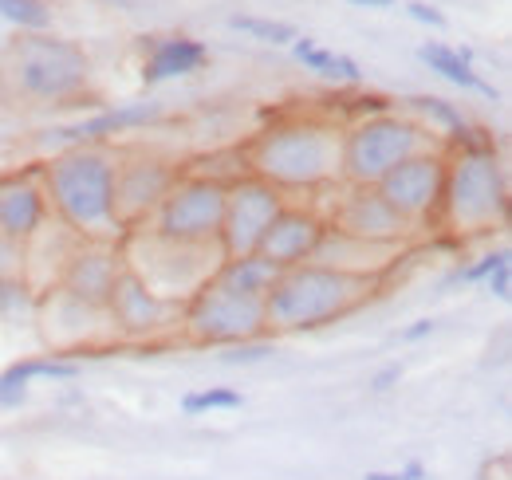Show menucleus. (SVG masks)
<instances>
[{
    "label": "nucleus",
    "mask_w": 512,
    "mask_h": 480,
    "mask_svg": "<svg viewBox=\"0 0 512 480\" xmlns=\"http://www.w3.org/2000/svg\"><path fill=\"white\" fill-rule=\"evenodd\" d=\"M115 174L119 158L103 146H71L67 154L52 158L44 170V197L56 209L79 240H103L111 244L123 237L119 213H115Z\"/></svg>",
    "instance_id": "1"
},
{
    "label": "nucleus",
    "mask_w": 512,
    "mask_h": 480,
    "mask_svg": "<svg viewBox=\"0 0 512 480\" xmlns=\"http://www.w3.org/2000/svg\"><path fill=\"white\" fill-rule=\"evenodd\" d=\"M379 288L375 272H351L335 264H296L284 268L264 296V327L268 331H316L351 315Z\"/></svg>",
    "instance_id": "2"
},
{
    "label": "nucleus",
    "mask_w": 512,
    "mask_h": 480,
    "mask_svg": "<svg viewBox=\"0 0 512 480\" xmlns=\"http://www.w3.org/2000/svg\"><path fill=\"white\" fill-rule=\"evenodd\" d=\"M339 130L316 119H292L264 130L249 146V174L276 189H320L339 178Z\"/></svg>",
    "instance_id": "3"
},
{
    "label": "nucleus",
    "mask_w": 512,
    "mask_h": 480,
    "mask_svg": "<svg viewBox=\"0 0 512 480\" xmlns=\"http://www.w3.org/2000/svg\"><path fill=\"white\" fill-rule=\"evenodd\" d=\"M509 213V185L497 146H469L446 158V185L438 221L453 233H485Z\"/></svg>",
    "instance_id": "4"
},
{
    "label": "nucleus",
    "mask_w": 512,
    "mask_h": 480,
    "mask_svg": "<svg viewBox=\"0 0 512 480\" xmlns=\"http://www.w3.org/2000/svg\"><path fill=\"white\" fill-rule=\"evenodd\" d=\"M4 83L16 99L32 103H71L91 83V60L71 40L32 32L16 40L4 56Z\"/></svg>",
    "instance_id": "5"
},
{
    "label": "nucleus",
    "mask_w": 512,
    "mask_h": 480,
    "mask_svg": "<svg viewBox=\"0 0 512 480\" xmlns=\"http://www.w3.org/2000/svg\"><path fill=\"white\" fill-rule=\"evenodd\" d=\"M426 150H438V142L422 122L383 111L359 119L339 138V178L351 185H379L398 162Z\"/></svg>",
    "instance_id": "6"
},
{
    "label": "nucleus",
    "mask_w": 512,
    "mask_h": 480,
    "mask_svg": "<svg viewBox=\"0 0 512 480\" xmlns=\"http://www.w3.org/2000/svg\"><path fill=\"white\" fill-rule=\"evenodd\" d=\"M119 252L130 272L166 300H190L221 264L217 244H174L150 229L146 233L130 229V244Z\"/></svg>",
    "instance_id": "7"
},
{
    "label": "nucleus",
    "mask_w": 512,
    "mask_h": 480,
    "mask_svg": "<svg viewBox=\"0 0 512 480\" xmlns=\"http://www.w3.org/2000/svg\"><path fill=\"white\" fill-rule=\"evenodd\" d=\"M182 323H186L193 343H205V347L249 343V339H260L268 331L264 327V300L233 292V288L217 284L213 276L182 303Z\"/></svg>",
    "instance_id": "8"
},
{
    "label": "nucleus",
    "mask_w": 512,
    "mask_h": 480,
    "mask_svg": "<svg viewBox=\"0 0 512 480\" xmlns=\"http://www.w3.org/2000/svg\"><path fill=\"white\" fill-rule=\"evenodd\" d=\"M225 189L221 178H178L166 201L154 209L150 233L174 244H217L225 217Z\"/></svg>",
    "instance_id": "9"
},
{
    "label": "nucleus",
    "mask_w": 512,
    "mask_h": 480,
    "mask_svg": "<svg viewBox=\"0 0 512 480\" xmlns=\"http://www.w3.org/2000/svg\"><path fill=\"white\" fill-rule=\"evenodd\" d=\"M284 209V193L268 181L253 178H233L225 189V217H221V233H217V248L225 260L233 256H253L260 248L264 233L272 229V221Z\"/></svg>",
    "instance_id": "10"
},
{
    "label": "nucleus",
    "mask_w": 512,
    "mask_h": 480,
    "mask_svg": "<svg viewBox=\"0 0 512 480\" xmlns=\"http://www.w3.org/2000/svg\"><path fill=\"white\" fill-rule=\"evenodd\" d=\"M442 185H446V154L426 150V154H414V158L398 162L375 189L383 193V201L402 221L422 225V221H438Z\"/></svg>",
    "instance_id": "11"
},
{
    "label": "nucleus",
    "mask_w": 512,
    "mask_h": 480,
    "mask_svg": "<svg viewBox=\"0 0 512 480\" xmlns=\"http://www.w3.org/2000/svg\"><path fill=\"white\" fill-rule=\"evenodd\" d=\"M107 319H111V331L123 339H154L158 331H166L170 323L182 319V300L158 296L130 268H123L115 280V292L107 300Z\"/></svg>",
    "instance_id": "12"
},
{
    "label": "nucleus",
    "mask_w": 512,
    "mask_h": 480,
    "mask_svg": "<svg viewBox=\"0 0 512 480\" xmlns=\"http://www.w3.org/2000/svg\"><path fill=\"white\" fill-rule=\"evenodd\" d=\"M331 229L351 240H363V244H371V248H394V244H402V240L410 237L414 225L402 221V217L386 205L383 193H379L375 185H351V189L339 197L335 213H331Z\"/></svg>",
    "instance_id": "13"
},
{
    "label": "nucleus",
    "mask_w": 512,
    "mask_h": 480,
    "mask_svg": "<svg viewBox=\"0 0 512 480\" xmlns=\"http://www.w3.org/2000/svg\"><path fill=\"white\" fill-rule=\"evenodd\" d=\"M174 181H178V170L158 162V158H138V162L119 166V174H115V213H119L123 233L138 229L146 217H154V209L166 201Z\"/></svg>",
    "instance_id": "14"
},
{
    "label": "nucleus",
    "mask_w": 512,
    "mask_h": 480,
    "mask_svg": "<svg viewBox=\"0 0 512 480\" xmlns=\"http://www.w3.org/2000/svg\"><path fill=\"white\" fill-rule=\"evenodd\" d=\"M123 252L103 244V240H83L64 264V280L60 288L79 296L83 303H95V307H107L111 292H115V280L123 272Z\"/></svg>",
    "instance_id": "15"
},
{
    "label": "nucleus",
    "mask_w": 512,
    "mask_h": 480,
    "mask_svg": "<svg viewBox=\"0 0 512 480\" xmlns=\"http://www.w3.org/2000/svg\"><path fill=\"white\" fill-rule=\"evenodd\" d=\"M323 233H327V221H320L312 209H280V217L272 221V229L260 240V256L272 260L280 272L284 268H296V264H308L320 248Z\"/></svg>",
    "instance_id": "16"
},
{
    "label": "nucleus",
    "mask_w": 512,
    "mask_h": 480,
    "mask_svg": "<svg viewBox=\"0 0 512 480\" xmlns=\"http://www.w3.org/2000/svg\"><path fill=\"white\" fill-rule=\"evenodd\" d=\"M95 331H111L107 307L83 303L79 296H71L64 288H56L44 300V335L56 343V355H64L79 343H91Z\"/></svg>",
    "instance_id": "17"
},
{
    "label": "nucleus",
    "mask_w": 512,
    "mask_h": 480,
    "mask_svg": "<svg viewBox=\"0 0 512 480\" xmlns=\"http://www.w3.org/2000/svg\"><path fill=\"white\" fill-rule=\"evenodd\" d=\"M48 221V197L36 178H8L0 181V240L24 244L40 237Z\"/></svg>",
    "instance_id": "18"
},
{
    "label": "nucleus",
    "mask_w": 512,
    "mask_h": 480,
    "mask_svg": "<svg viewBox=\"0 0 512 480\" xmlns=\"http://www.w3.org/2000/svg\"><path fill=\"white\" fill-rule=\"evenodd\" d=\"M158 119H162V103H123V107H111L95 119H79L71 126H60V130H48V142L52 146H99L115 134L150 126Z\"/></svg>",
    "instance_id": "19"
},
{
    "label": "nucleus",
    "mask_w": 512,
    "mask_h": 480,
    "mask_svg": "<svg viewBox=\"0 0 512 480\" xmlns=\"http://www.w3.org/2000/svg\"><path fill=\"white\" fill-rule=\"evenodd\" d=\"M71 382L79 378V362L67 355H32L0 370V410H20L32 394V382Z\"/></svg>",
    "instance_id": "20"
},
{
    "label": "nucleus",
    "mask_w": 512,
    "mask_h": 480,
    "mask_svg": "<svg viewBox=\"0 0 512 480\" xmlns=\"http://www.w3.org/2000/svg\"><path fill=\"white\" fill-rule=\"evenodd\" d=\"M209 63V48L193 36H166L150 48V56L142 63V83H166V79H182L193 75Z\"/></svg>",
    "instance_id": "21"
},
{
    "label": "nucleus",
    "mask_w": 512,
    "mask_h": 480,
    "mask_svg": "<svg viewBox=\"0 0 512 480\" xmlns=\"http://www.w3.org/2000/svg\"><path fill=\"white\" fill-rule=\"evenodd\" d=\"M418 60L426 63L434 75H442L446 83L461 87V91H477V95H485L493 103L501 99V91L489 79H481V71L473 67V48H449V44H438V40H426L418 48Z\"/></svg>",
    "instance_id": "22"
},
{
    "label": "nucleus",
    "mask_w": 512,
    "mask_h": 480,
    "mask_svg": "<svg viewBox=\"0 0 512 480\" xmlns=\"http://www.w3.org/2000/svg\"><path fill=\"white\" fill-rule=\"evenodd\" d=\"M276 276H280V268L272 260H264L260 252H253V256H233V260L221 256V264L213 272L217 284H225L233 292H245V296H260V300L272 292Z\"/></svg>",
    "instance_id": "23"
},
{
    "label": "nucleus",
    "mask_w": 512,
    "mask_h": 480,
    "mask_svg": "<svg viewBox=\"0 0 512 480\" xmlns=\"http://www.w3.org/2000/svg\"><path fill=\"white\" fill-rule=\"evenodd\" d=\"M292 56L304 63L308 71H316L320 79H327V83H343V87L363 83V67L351 60V56L331 52V48H320V44L308 40V36H296V40H292Z\"/></svg>",
    "instance_id": "24"
},
{
    "label": "nucleus",
    "mask_w": 512,
    "mask_h": 480,
    "mask_svg": "<svg viewBox=\"0 0 512 480\" xmlns=\"http://www.w3.org/2000/svg\"><path fill=\"white\" fill-rule=\"evenodd\" d=\"M245 394L233 386H201L182 398V414L186 418H205V414H225V410H241Z\"/></svg>",
    "instance_id": "25"
},
{
    "label": "nucleus",
    "mask_w": 512,
    "mask_h": 480,
    "mask_svg": "<svg viewBox=\"0 0 512 480\" xmlns=\"http://www.w3.org/2000/svg\"><path fill=\"white\" fill-rule=\"evenodd\" d=\"M0 16L8 24H16L20 32H48L52 28L48 0H0Z\"/></svg>",
    "instance_id": "26"
},
{
    "label": "nucleus",
    "mask_w": 512,
    "mask_h": 480,
    "mask_svg": "<svg viewBox=\"0 0 512 480\" xmlns=\"http://www.w3.org/2000/svg\"><path fill=\"white\" fill-rule=\"evenodd\" d=\"M229 28L233 32H245V36H253L260 44H292L300 32L288 24V20H264V16H229Z\"/></svg>",
    "instance_id": "27"
},
{
    "label": "nucleus",
    "mask_w": 512,
    "mask_h": 480,
    "mask_svg": "<svg viewBox=\"0 0 512 480\" xmlns=\"http://www.w3.org/2000/svg\"><path fill=\"white\" fill-rule=\"evenodd\" d=\"M272 359V343L268 339H249V343H233V347H221L217 362L225 366H256V362Z\"/></svg>",
    "instance_id": "28"
},
{
    "label": "nucleus",
    "mask_w": 512,
    "mask_h": 480,
    "mask_svg": "<svg viewBox=\"0 0 512 480\" xmlns=\"http://www.w3.org/2000/svg\"><path fill=\"white\" fill-rule=\"evenodd\" d=\"M509 260V248H497V252H485L477 264H465V268H457L453 276L446 280V288H453V284H477V280H485L497 264H505Z\"/></svg>",
    "instance_id": "29"
},
{
    "label": "nucleus",
    "mask_w": 512,
    "mask_h": 480,
    "mask_svg": "<svg viewBox=\"0 0 512 480\" xmlns=\"http://www.w3.org/2000/svg\"><path fill=\"white\" fill-rule=\"evenodd\" d=\"M406 12H410V20H418V24H426V28H434V32H442L449 20L442 8H434V4H426V0H410L406 4Z\"/></svg>",
    "instance_id": "30"
},
{
    "label": "nucleus",
    "mask_w": 512,
    "mask_h": 480,
    "mask_svg": "<svg viewBox=\"0 0 512 480\" xmlns=\"http://www.w3.org/2000/svg\"><path fill=\"white\" fill-rule=\"evenodd\" d=\"M363 480H430V473H426V465H422V461H410V465L390 469V473L371 469V473H363Z\"/></svg>",
    "instance_id": "31"
},
{
    "label": "nucleus",
    "mask_w": 512,
    "mask_h": 480,
    "mask_svg": "<svg viewBox=\"0 0 512 480\" xmlns=\"http://www.w3.org/2000/svg\"><path fill=\"white\" fill-rule=\"evenodd\" d=\"M485 284H489V292L497 296L501 303H509V292H512V260L505 264H497L489 276H485Z\"/></svg>",
    "instance_id": "32"
},
{
    "label": "nucleus",
    "mask_w": 512,
    "mask_h": 480,
    "mask_svg": "<svg viewBox=\"0 0 512 480\" xmlns=\"http://www.w3.org/2000/svg\"><path fill=\"white\" fill-rule=\"evenodd\" d=\"M398 382H402V362H386V366H379V370L371 374V390H375V394L394 390Z\"/></svg>",
    "instance_id": "33"
},
{
    "label": "nucleus",
    "mask_w": 512,
    "mask_h": 480,
    "mask_svg": "<svg viewBox=\"0 0 512 480\" xmlns=\"http://www.w3.org/2000/svg\"><path fill=\"white\" fill-rule=\"evenodd\" d=\"M434 331H438V319H414L410 327L398 331V339H402V343H422V339H430Z\"/></svg>",
    "instance_id": "34"
},
{
    "label": "nucleus",
    "mask_w": 512,
    "mask_h": 480,
    "mask_svg": "<svg viewBox=\"0 0 512 480\" xmlns=\"http://www.w3.org/2000/svg\"><path fill=\"white\" fill-rule=\"evenodd\" d=\"M351 4H359V8H390L394 0H351Z\"/></svg>",
    "instance_id": "35"
}]
</instances>
